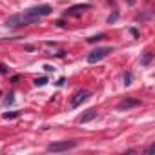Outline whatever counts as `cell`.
I'll list each match as a JSON object with an SVG mask.
<instances>
[{
	"label": "cell",
	"mask_w": 155,
	"mask_h": 155,
	"mask_svg": "<svg viewBox=\"0 0 155 155\" xmlns=\"http://www.w3.org/2000/svg\"><path fill=\"white\" fill-rule=\"evenodd\" d=\"M111 51H113V48H97V49H93V51L88 55V62H90V64L101 62V60H102V58H106Z\"/></svg>",
	"instance_id": "cell-1"
},
{
	"label": "cell",
	"mask_w": 155,
	"mask_h": 155,
	"mask_svg": "<svg viewBox=\"0 0 155 155\" xmlns=\"http://www.w3.org/2000/svg\"><path fill=\"white\" fill-rule=\"evenodd\" d=\"M77 140H64V142H55V144H49L48 146V151L51 153H58V151H68L71 148H77Z\"/></svg>",
	"instance_id": "cell-2"
},
{
	"label": "cell",
	"mask_w": 155,
	"mask_h": 155,
	"mask_svg": "<svg viewBox=\"0 0 155 155\" xmlns=\"http://www.w3.org/2000/svg\"><path fill=\"white\" fill-rule=\"evenodd\" d=\"M51 11H53V9H51L49 6H37V8H31V9L28 11V15L38 20L40 17H48V15H49Z\"/></svg>",
	"instance_id": "cell-3"
},
{
	"label": "cell",
	"mask_w": 155,
	"mask_h": 155,
	"mask_svg": "<svg viewBox=\"0 0 155 155\" xmlns=\"http://www.w3.org/2000/svg\"><path fill=\"white\" fill-rule=\"evenodd\" d=\"M90 97V91L88 90H84V91H79V93H77L75 97H73V101H71V108H79L86 99Z\"/></svg>",
	"instance_id": "cell-4"
},
{
	"label": "cell",
	"mask_w": 155,
	"mask_h": 155,
	"mask_svg": "<svg viewBox=\"0 0 155 155\" xmlns=\"http://www.w3.org/2000/svg\"><path fill=\"white\" fill-rule=\"evenodd\" d=\"M140 104V101H137V99H124L122 102H119V110H130V108H133V106H139Z\"/></svg>",
	"instance_id": "cell-5"
},
{
	"label": "cell",
	"mask_w": 155,
	"mask_h": 155,
	"mask_svg": "<svg viewBox=\"0 0 155 155\" xmlns=\"http://www.w3.org/2000/svg\"><path fill=\"white\" fill-rule=\"evenodd\" d=\"M95 117H97V110H88V111H86V113L79 119V122H81V124H86V122L93 120Z\"/></svg>",
	"instance_id": "cell-6"
},
{
	"label": "cell",
	"mask_w": 155,
	"mask_h": 155,
	"mask_svg": "<svg viewBox=\"0 0 155 155\" xmlns=\"http://www.w3.org/2000/svg\"><path fill=\"white\" fill-rule=\"evenodd\" d=\"M88 8H90L88 4H82V6H73L71 9H68V11H66V17H71V15H81V13H82L84 9H88Z\"/></svg>",
	"instance_id": "cell-7"
},
{
	"label": "cell",
	"mask_w": 155,
	"mask_h": 155,
	"mask_svg": "<svg viewBox=\"0 0 155 155\" xmlns=\"http://www.w3.org/2000/svg\"><path fill=\"white\" fill-rule=\"evenodd\" d=\"M151 58H153V55H151L150 51H146V55H144V57L140 58V64H144V66H148V64L151 62Z\"/></svg>",
	"instance_id": "cell-8"
},
{
	"label": "cell",
	"mask_w": 155,
	"mask_h": 155,
	"mask_svg": "<svg viewBox=\"0 0 155 155\" xmlns=\"http://www.w3.org/2000/svg\"><path fill=\"white\" fill-rule=\"evenodd\" d=\"M46 82H48V79H46V77H42V79H37L35 81V86H46Z\"/></svg>",
	"instance_id": "cell-9"
},
{
	"label": "cell",
	"mask_w": 155,
	"mask_h": 155,
	"mask_svg": "<svg viewBox=\"0 0 155 155\" xmlns=\"http://www.w3.org/2000/svg\"><path fill=\"white\" fill-rule=\"evenodd\" d=\"M104 38H106V35H97V37H91L90 42H99V40H104Z\"/></svg>",
	"instance_id": "cell-10"
},
{
	"label": "cell",
	"mask_w": 155,
	"mask_h": 155,
	"mask_svg": "<svg viewBox=\"0 0 155 155\" xmlns=\"http://www.w3.org/2000/svg\"><path fill=\"white\" fill-rule=\"evenodd\" d=\"M20 113L18 111H13V113H4V119H15V117H18Z\"/></svg>",
	"instance_id": "cell-11"
},
{
	"label": "cell",
	"mask_w": 155,
	"mask_h": 155,
	"mask_svg": "<svg viewBox=\"0 0 155 155\" xmlns=\"http://www.w3.org/2000/svg\"><path fill=\"white\" fill-rule=\"evenodd\" d=\"M124 84H126V86H128V84H131V75H130V73H126V75H124Z\"/></svg>",
	"instance_id": "cell-12"
},
{
	"label": "cell",
	"mask_w": 155,
	"mask_h": 155,
	"mask_svg": "<svg viewBox=\"0 0 155 155\" xmlns=\"http://www.w3.org/2000/svg\"><path fill=\"white\" fill-rule=\"evenodd\" d=\"M117 17H119V15H117V13H113V15L108 18V22H110V24H111V22H115V20H117Z\"/></svg>",
	"instance_id": "cell-13"
}]
</instances>
